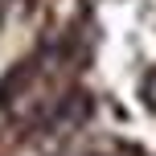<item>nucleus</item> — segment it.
Returning a JSON list of instances; mask_svg holds the SVG:
<instances>
[]
</instances>
